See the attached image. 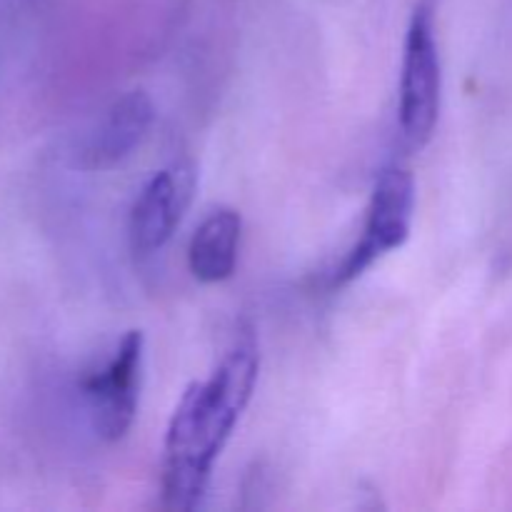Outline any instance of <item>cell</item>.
<instances>
[{"label":"cell","mask_w":512,"mask_h":512,"mask_svg":"<svg viewBox=\"0 0 512 512\" xmlns=\"http://www.w3.org/2000/svg\"><path fill=\"white\" fill-rule=\"evenodd\" d=\"M140 375H143V333L130 330L103 370H95L80 383L90 403L93 428L108 443L128 435L138 413Z\"/></svg>","instance_id":"obj_4"},{"label":"cell","mask_w":512,"mask_h":512,"mask_svg":"<svg viewBox=\"0 0 512 512\" xmlns=\"http://www.w3.org/2000/svg\"><path fill=\"white\" fill-rule=\"evenodd\" d=\"M155 108L145 90H130L120 95L95 123L88 138L75 153V168L80 170H113L140 148L153 125Z\"/></svg>","instance_id":"obj_6"},{"label":"cell","mask_w":512,"mask_h":512,"mask_svg":"<svg viewBox=\"0 0 512 512\" xmlns=\"http://www.w3.org/2000/svg\"><path fill=\"white\" fill-rule=\"evenodd\" d=\"M443 100V70L435 38V8L420 0L410 15L400 73V128L413 148H423L435 133Z\"/></svg>","instance_id":"obj_2"},{"label":"cell","mask_w":512,"mask_h":512,"mask_svg":"<svg viewBox=\"0 0 512 512\" xmlns=\"http://www.w3.org/2000/svg\"><path fill=\"white\" fill-rule=\"evenodd\" d=\"M415 208V180L408 168H385L375 180L373 198L368 205L363 238L335 268L333 285H348L358 280L375 260L388 255L390 250L403 248L410 235Z\"/></svg>","instance_id":"obj_3"},{"label":"cell","mask_w":512,"mask_h":512,"mask_svg":"<svg viewBox=\"0 0 512 512\" xmlns=\"http://www.w3.org/2000/svg\"><path fill=\"white\" fill-rule=\"evenodd\" d=\"M258 370L255 330L243 323L213 375L188 385L165 435L163 505L168 510L190 512L200 505L215 460L253 398Z\"/></svg>","instance_id":"obj_1"},{"label":"cell","mask_w":512,"mask_h":512,"mask_svg":"<svg viewBox=\"0 0 512 512\" xmlns=\"http://www.w3.org/2000/svg\"><path fill=\"white\" fill-rule=\"evenodd\" d=\"M195 190V168L188 160L155 173L130 210V245L138 255H153L173 238Z\"/></svg>","instance_id":"obj_5"},{"label":"cell","mask_w":512,"mask_h":512,"mask_svg":"<svg viewBox=\"0 0 512 512\" xmlns=\"http://www.w3.org/2000/svg\"><path fill=\"white\" fill-rule=\"evenodd\" d=\"M243 218L233 208H218L198 225L188 245L190 273L200 283H223L235 273Z\"/></svg>","instance_id":"obj_7"}]
</instances>
